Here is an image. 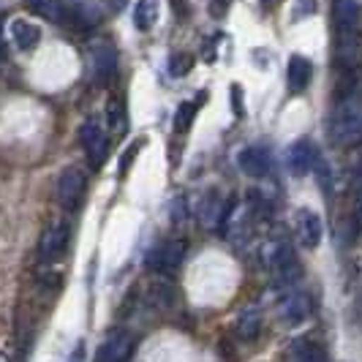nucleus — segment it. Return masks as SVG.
Segmentation results:
<instances>
[{
	"label": "nucleus",
	"mask_w": 362,
	"mask_h": 362,
	"mask_svg": "<svg viewBox=\"0 0 362 362\" xmlns=\"http://www.w3.org/2000/svg\"><path fill=\"white\" fill-rule=\"evenodd\" d=\"M237 166H240V172L248 175V177H264L272 166L270 150L262 145L243 147V150L237 153Z\"/></svg>",
	"instance_id": "obj_11"
},
{
	"label": "nucleus",
	"mask_w": 362,
	"mask_h": 362,
	"mask_svg": "<svg viewBox=\"0 0 362 362\" xmlns=\"http://www.w3.org/2000/svg\"><path fill=\"white\" fill-rule=\"evenodd\" d=\"M310 79H313V63H310L305 54H291L289 63H286V85L289 93H303L308 90Z\"/></svg>",
	"instance_id": "obj_15"
},
{
	"label": "nucleus",
	"mask_w": 362,
	"mask_h": 362,
	"mask_svg": "<svg viewBox=\"0 0 362 362\" xmlns=\"http://www.w3.org/2000/svg\"><path fill=\"white\" fill-rule=\"evenodd\" d=\"M107 120H109V131L115 136H123L126 134V104H123V98H112L109 101Z\"/></svg>",
	"instance_id": "obj_22"
},
{
	"label": "nucleus",
	"mask_w": 362,
	"mask_h": 362,
	"mask_svg": "<svg viewBox=\"0 0 362 362\" xmlns=\"http://www.w3.org/2000/svg\"><path fill=\"white\" fill-rule=\"evenodd\" d=\"M329 136L344 147L360 145L362 142V101L344 98L329 123Z\"/></svg>",
	"instance_id": "obj_1"
},
{
	"label": "nucleus",
	"mask_w": 362,
	"mask_h": 362,
	"mask_svg": "<svg viewBox=\"0 0 362 362\" xmlns=\"http://www.w3.org/2000/svg\"><path fill=\"white\" fill-rule=\"evenodd\" d=\"M294 235H297V243L303 245V248H319L322 245V240H325V223H322V218L316 216L313 210L308 207H300L297 210V218H294Z\"/></svg>",
	"instance_id": "obj_9"
},
{
	"label": "nucleus",
	"mask_w": 362,
	"mask_h": 362,
	"mask_svg": "<svg viewBox=\"0 0 362 362\" xmlns=\"http://www.w3.org/2000/svg\"><path fill=\"white\" fill-rule=\"evenodd\" d=\"M79 142H82V147H85V156H88V161H90L93 169H101V166L107 163L109 139H107V131H104L101 123L85 120V123L79 126Z\"/></svg>",
	"instance_id": "obj_5"
},
{
	"label": "nucleus",
	"mask_w": 362,
	"mask_h": 362,
	"mask_svg": "<svg viewBox=\"0 0 362 362\" xmlns=\"http://www.w3.org/2000/svg\"><path fill=\"white\" fill-rule=\"evenodd\" d=\"M281 319L286 322V325H303L305 319H310V313H313V303H310V297L305 291H289L284 300H281Z\"/></svg>",
	"instance_id": "obj_13"
},
{
	"label": "nucleus",
	"mask_w": 362,
	"mask_h": 362,
	"mask_svg": "<svg viewBox=\"0 0 362 362\" xmlns=\"http://www.w3.org/2000/svg\"><path fill=\"white\" fill-rule=\"evenodd\" d=\"M90 71L98 85H109L117 74V52L109 41H93L90 44Z\"/></svg>",
	"instance_id": "obj_8"
},
{
	"label": "nucleus",
	"mask_w": 362,
	"mask_h": 362,
	"mask_svg": "<svg viewBox=\"0 0 362 362\" xmlns=\"http://www.w3.org/2000/svg\"><path fill=\"white\" fill-rule=\"evenodd\" d=\"M185 259V240H163L147 254V270L156 275H172Z\"/></svg>",
	"instance_id": "obj_4"
},
{
	"label": "nucleus",
	"mask_w": 362,
	"mask_h": 362,
	"mask_svg": "<svg viewBox=\"0 0 362 362\" xmlns=\"http://www.w3.org/2000/svg\"><path fill=\"white\" fill-rule=\"evenodd\" d=\"M0 54H3V41H0Z\"/></svg>",
	"instance_id": "obj_32"
},
{
	"label": "nucleus",
	"mask_w": 362,
	"mask_h": 362,
	"mask_svg": "<svg viewBox=\"0 0 362 362\" xmlns=\"http://www.w3.org/2000/svg\"><path fill=\"white\" fill-rule=\"evenodd\" d=\"M191 66H194V57L191 54H172L169 71H172V76H182V74L191 71Z\"/></svg>",
	"instance_id": "obj_25"
},
{
	"label": "nucleus",
	"mask_w": 362,
	"mask_h": 362,
	"mask_svg": "<svg viewBox=\"0 0 362 362\" xmlns=\"http://www.w3.org/2000/svg\"><path fill=\"white\" fill-rule=\"evenodd\" d=\"M82 354H85V346L79 344V346H76V351H74V357L69 362H79V360H82Z\"/></svg>",
	"instance_id": "obj_30"
},
{
	"label": "nucleus",
	"mask_w": 362,
	"mask_h": 362,
	"mask_svg": "<svg viewBox=\"0 0 362 362\" xmlns=\"http://www.w3.org/2000/svg\"><path fill=\"white\" fill-rule=\"evenodd\" d=\"M262 332V313L259 308H245L237 316V335L243 341H256Z\"/></svg>",
	"instance_id": "obj_19"
},
{
	"label": "nucleus",
	"mask_w": 362,
	"mask_h": 362,
	"mask_svg": "<svg viewBox=\"0 0 362 362\" xmlns=\"http://www.w3.org/2000/svg\"><path fill=\"white\" fill-rule=\"evenodd\" d=\"M142 147H145V139H136V142H131V145L123 150V156H120V175H126L128 169H131V163H134V158L139 156Z\"/></svg>",
	"instance_id": "obj_24"
},
{
	"label": "nucleus",
	"mask_w": 362,
	"mask_h": 362,
	"mask_svg": "<svg viewBox=\"0 0 362 362\" xmlns=\"http://www.w3.org/2000/svg\"><path fill=\"white\" fill-rule=\"evenodd\" d=\"M332 14H335L338 38L357 36V22H360V3L357 0H332Z\"/></svg>",
	"instance_id": "obj_14"
},
{
	"label": "nucleus",
	"mask_w": 362,
	"mask_h": 362,
	"mask_svg": "<svg viewBox=\"0 0 362 362\" xmlns=\"http://www.w3.org/2000/svg\"><path fill=\"white\" fill-rule=\"evenodd\" d=\"M0 362H11V360H8V354H6V351H0Z\"/></svg>",
	"instance_id": "obj_31"
},
{
	"label": "nucleus",
	"mask_w": 362,
	"mask_h": 362,
	"mask_svg": "<svg viewBox=\"0 0 362 362\" xmlns=\"http://www.w3.org/2000/svg\"><path fill=\"white\" fill-rule=\"evenodd\" d=\"M232 216V204L229 202H223V197L218 194L216 188H210L204 197H202V204H199V218L204 226H210V229H216V226H223L226 221Z\"/></svg>",
	"instance_id": "obj_12"
},
{
	"label": "nucleus",
	"mask_w": 362,
	"mask_h": 362,
	"mask_svg": "<svg viewBox=\"0 0 362 362\" xmlns=\"http://www.w3.org/2000/svg\"><path fill=\"white\" fill-rule=\"evenodd\" d=\"M28 6H30V11H36L38 17L49 19L54 25H63L66 19L71 17V11H69V6L63 0H28Z\"/></svg>",
	"instance_id": "obj_17"
},
{
	"label": "nucleus",
	"mask_w": 362,
	"mask_h": 362,
	"mask_svg": "<svg viewBox=\"0 0 362 362\" xmlns=\"http://www.w3.org/2000/svg\"><path fill=\"white\" fill-rule=\"evenodd\" d=\"M232 109H235V117H243L245 115V109H243V90L240 88H232Z\"/></svg>",
	"instance_id": "obj_28"
},
{
	"label": "nucleus",
	"mask_w": 362,
	"mask_h": 362,
	"mask_svg": "<svg viewBox=\"0 0 362 362\" xmlns=\"http://www.w3.org/2000/svg\"><path fill=\"white\" fill-rule=\"evenodd\" d=\"M8 36L17 44V49L30 52V49H36L38 41H41V28H38L36 22H30V19L17 17L11 19V25H8Z\"/></svg>",
	"instance_id": "obj_16"
},
{
	"label": "nucleus",
	"mask_w": 362,
	"mask_h": 362,
	"mask_svg": "<svg viewBox=\"0 0 362 362\" xmlns=\"http://www.w3.org/2000/svg\"><path fill=\"white\" fill-rule=\"evenodd\" d=\"M158 0H136V6H134V25H136V30H153V25L158 22Z\"/></svg>",
	"instance_id": "obj_18"
},
{
	"label": "nucleus",
	"mask_w": 362,
	"mask_h": 362,
	"mask_svg": "<svg viewBox=\"0 0 362 362\" xmlns=\"http://www.w3.org/2000/svg\"><path fill=\"white\" fill-rule=\"evenodd\" d=\"M310 14H316V0H297L294 3V14H291L294 19H305Z\"/></svg>",
	"instance_id": "obj_26"
},
{
	"label": "nucleus",
	"mask_w": 362,
	"mask_h": 362,
	"mask_svg": "<svg viewBox=\"0 0 362 362\" xmlns=\"http://www.w3.org/2000/svg\"><path fill=\"white\" fill-rule=\"evenodd\" d=\"M294 362H327L325 351L316 344H310L308 338H297V344L291 346Z\"/></svg>",
	"instance_id": "obj_21"
},
{
	"label": "nucleus",
	"mask_w": 362,
	"mask_h": 362,
	"mask_svg": "<svg viewBox=\"0 0 362 362\" xmlns=\"http://www.w3.org/2000/svg\"><path fill=\"white\" fill-rule=\"evenodd\" d=\"M134 335L128 329H112L95 351V362H131Z\"/></svg>",
	"instance_id": "obj_6"
},
{
	"label": "nucleus",
	"mask_w": 362,
	"mask_h": 362,
	"mask_svg": "<svg viewBox=\"0 0 362 362\" xmlns=\"http://www.w3.org/2000/svg\"><path fill=\"white\" fill-rule=\"evenodd\" d=\"M316 177H319V185H322V191H325V197H332V188H335V177H332V166L325 161V158H319L316 163Z\"/></svg>",
	"instance_id": "obj_23"
},
{
	"label": "nucleus",
	"mask_w": 362,
	"mask_h": 362,
	"mask_svg": "<svg viewBox=\"0 0 362 362\" xmlns=\"http://www.w3.org/2000/svg\"><path fill=\"white\" fill-rule=\"evenodd\" d=\"M264 262L270 267L275 286H281V289L294 286L300 281V275H303V267H300V262H297L289 243H270L264 248Z\"/></svg>",
	"instance_id": "obj_2"
},
{
	"label": "nucleus",
	"mask_w": 362,
	"mask_h": 362,
	"mask_svg": "<svg viewBox=\"0 0 362 362\" xmlns=\"http://www.w3.org/2000/svg\"><path fill=\"white\" fill-rule=\"evenodd\" d=\"M319 163V150L313 147L310 139H297L286 150V169L291 177H305L316 169Z\"/></svg>",
	"instance_id": "obj_7"
},
{
	"label": "nucleus",
	"mask_w": 362,
	"mask_h": 362,
	"mask_svg": "<svg viewBox=\"0 0 362 362\" xmlns=\"http://www.w3.org/2000/svg\"><path fill=\"white\" fill-rule=\"evenodd\" d=\"M202 101H204V93L197 95V98H191V101H182L180 107L175 109V134H185L191 123H194V117H197V112H199Z\"/></svg>",
	"instance_id": "obj_20"
},
{
	"label": "nucleus",
	"mask_w": 362,
	"mask_h": 362,
	"mask_svg": "<svg viewBox=\"0 0 362 362\" xmlns=\"http://www.w3.org/2000/svg\"><path fill=\"white\" fill-rule=\"evenodd\" d=\"M69 237H71L69 223H54V226H49L41 235V240H38V256H41V262H57L60 256L66 254V248H69Z\"/></svg>",
	"instance_id": "obj_10"
},
{
	"label": "nucleus",
	"mask_w": 362,
	"mask_h": 362,
	"mask_svg": "<svg viewBox=\"0 0 362 362\" xmlns=\"http://www.w3.org/2000/svg\"><path fill=\"white\" fill-rule=\"evenodd\" d=\"M229 6H232V0H210V14L216 19L226 17L229 14Z\"/></svg>",
	"instance_id": "obj_27"
},
{
	"label": "nucleus",
	"mask_w": 362,
	"mask_h": 362,
	"mask_svg": "<svg viewBox=\"0 0 362 362\" xmlns=\"http://www.w3.org/2000/svg\"><path fill=\"white\" fill-rule=\"evenodd\" d=\"M104 3H107L109 11H123L128 6V0H104Z\"/></svg>",
	"instance_id": "obj_29"
},
{
	"label": "nucleus",
	"mask_w": 362,
	"mask_h": 362,
	"mask_svg": "<svg viewBox=\"0 0 362 362\" xmlns=\"http://www.w3.org/2000/svg\"><path fill=\"white\" fill-rule=\"evenodd\" d=\"M85 194H88V175L79 169V166H66L57 177V202L63 210H79L82 202H85Z\"/></svg>",
	"instance_id": "obj_3"
}]
</instances>
